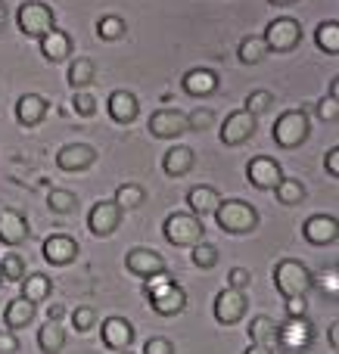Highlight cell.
Wrapping results in <instances>:
<instances>
[{
	"mask_svg": "<svg viewBox=\"0 0 339 354\" xmlns=\"http://www.w3.org/2000/svg\"><path fill=\"white\" fill-rule=\"evenodd\" d=\"M249 342L274 348V345H277V324H274L268 314H255V317L249 320Z\"/></svg>",
	"mask_w": 339,
	"mask_h": 354,
	"instance_id": "obj_26",
	"label": "cell"
},
{
	"mask_svg": "<svg viewBox=\"0 0 339 354\" xmlns=\"http://www.w3.org/2000/svg\"><path fill=\"white\" fill-rule=\"evenodd\" d=\"M143 354H174V345L165 336H149L143 342Z\"/></svg>",
	"mask_w": 339,
	"mask_h": 354,
	"instance_id": "obj_44",
	"label": "cell"
},
{
	"mask_svg": "<svg viewBox=\"0 0 339 354\" xmlns=\"http://www.w3.org/2000/svg\"><path fill=\"white\" fill-rule=\"evenodd\" d=\"M215 221L224 233L246 236L259 227V212H255V205H249L243 199H221L215 208Z\"/></svg>",
	"mask_w": 339,
	"mask_h": 354,
	"instance_id": "obj_1",
	"label": "cell"
},
{
	"mask_svg": "<svg viewBox=\"0 0 339 354\" xmlns=\"http://www.w3.org/2000/svg\"><path fill=\"white\" fill-rule=\"evenodd\" d=\"M172 274L168 270H162V274H153V277H147V283H143V295L147 299H156V295H162L168 286H172Z\"/></svg>",
	"mask_w": 339,
	"mask_h": 354,
	"instance_id": "obj_40",
	"label": "cell"
},
{
	"mask_svg": "<svg viewBox=\"0 0 339 354\" xmlns=\"http://www.w3.org/2000/svg\"><path fill=\"white\" fill-rule=\"evenodd\" d=\"M0 277H3V280L19 283V280L25 277V258H22V255H16V252L3 255V261H0Z\"/></svg>",
	"mask_w": 339,
	"mask_h": 354,
	"instance_id": "obj_38",
	"label": "cell"
},
{
	"mask_svg": "<svg viewBox=\"0 0 339 354\" xmlns=\"http://www.w3.org/2000/svg\"><path fill=\"white\" fill-rule=\"evenodd\" d=\"M302 236L309 239L311 245H330V243H336V236H339V224L333 214H311L302 224Z\"/></svg>",
	"mask_w": 339,
	"mask_h": 354,
	"instance_id": "obj_16",
	"label": "cell"
},
{
	"mask_svg": "<svg viewBox=\"0 0 339 354\" xmlns=\"http://www.w3.org/2000/svg\"><path fill=\"white\" fill-rule=\"evenodd\" d=\"M305 308H309L305 295H293V299H286V314H290V317H305Z\"/></svg>",
	"mask_w": 339,
	"mask_h": 354,
	"instance_id": "obj_47",
	"label": "cell"
},
{
	"mask_svg": "<svg viewBox=\"0 0 339 354\" xmlns=\"http://www.w3.org/2000/svg\"><path fill=\"white\" fill-rule=\"evenodd\" d=\"M315 44L324 50V53H330V56L339 53V22H336V19L318 25V28H315Z\"/></svg>",
	"mask_w": 339,
	"mask_h": 354,
	"instance_id": "obj_32",
	"label": "cell"
},
{
	"mask_svg": "<svg viewBox=\"0 0 339 354\" xmlns=\"http://www.w3.org/2000/svg\"><path fill=\"white\" fill-rule=\"evenodd\" d=\"M47 100L41 97V93H22V97L16 100V122L22 124V128H37V124L47 118Z\"/></svg>",
	"mask_w": 339,
	"mask_h": 354,
	"instance_id": "obj_17",
	"label": "cell"
},
{
	"mask_svg": "<svg viewBox=\"0 0 339 354\" xmlns=\"http://www.w3.org/2000/svg\"><path fill=\"white\" fill-rule=\"evenodd\" d=\"M271 6H293V3H299V0H268Z\"/></svg>",
	"mask_w": 339,
	"mask_h": 354,
	"instance_id": "obj_53",
	"label": "cell"
},
{
	"mask_svg": "<svg viewBox=\"0 0 339 354\" xmlns=\"http://www.w3.org/2000/svg\"><path fill=\"white\" fill-rule=\"evenodd\" d=\"M37 348H41L44 354H59L62 348H66V333H62V326L47 320V324L37 330Z\"/></svg>",
	"mask_w": 339,
	"mask_h": 354,
	"instance_id": "obj_30",
	"label": "cell"
},
{
	"mask_svg": "<svg viewBox=\"0 0 339 354\" xmlns=\"http://www.w3.org/2000/svg\"><path fill=\"white\" fill-rule=\"evenodd\" d=\"M193 165H196V156H193L190 147H172L165 156H162V171L168 177H184L193 171Z\"/></svg>",
	"mask_w": 339,
	"mask_h": 354,
	"instance_id": "obj_24",
	"label": "cell"
},
{
	"mask_svg": "<svg viewBox=\"0 0 339 354\" xmlns=\"http://www.w3.org/2000/svg\"><path fill=\"white\" fill-rule=\"evenodd\" d=\"M249 283H253V274H249L246 268H234V270L228 274V286L237 289V292H246Z\"/></svg>",
	"mask_w": 339,
	"mask_h": 354,
	"instance_id": "obj_45",
	"label": "cell"
},
{
	"mask_svg": "<svg viewBox=\"0 0 339 354\" xmlns=\"http://www.w3.org/2000/svg\"><path fill=\"white\" fill-rule=\"evenodd\" d=\"M62 317H66V308H62V305H50L47 308V320H50V324H59Z\"/></svg>",
	"mask_w": 339,
	"mask_h": 354,
	"instance_id": "obj_50",
	"label": "cell"
},
{
	"mask_svg": "<svg viewBox=\"0 0 339 354\" xmlns=\"http://www.w3.org/2000/svg\"><path fill=\"white\" fill-rule=\"evenodd\" d=\"M16 25L25 37L41 41L47 31L56 28V12L50 10L47 3H41V0H25V3L16 10Z\"/></svg>",
	"mask_w": 339,
	"mask_h": 354,
	"instance_id": "obj_3",
	"label": "cell"
},
{
	"mask_svg": "<svg viewBox=\"0 0 339 354\" xmlns=\"http://www.w3.org/2000/svg\"><path fill=\"white\" fill-rule=\"evenodd\" d=\"M112 202L118 205V212H134V208H140L143 202H147V189L140 187V183H118L116 196H112Z\"/></svg>",
	"mask_w": 339,
	"mask_h": 354,
	"instance_id": "obj_28",
	"label": "cell"
},
{
	"mask_svg": "<svg viewBox=\"0 0 339 354\" xmlns=\"http://www.w3.org/2000/svg\"><path fill=\"white\" fill-rule=\"evenodd\" d=\"M72 109L78 112L81 118H91L93 112H97V100H93L87 91H75V97H72Z\"/></svg>",
	"mask_w": 339,
	"mask_h": 354,
	"instance_id": "obj_41",
	"label": "cell"
},
{
	"mask_svg": "<svg viewBox=\"0 0 339 354\" xmlns=\"http://www.w3.org/2000/svg\"><path fill=\"white\" fill-rule=\"evenodd\" d=\"M50 289H53V283H50L44 274L22 277V299L31 301V305H37V301H47L50 299Z\"/></svg>",
	"mask_w": 339,
	"mask_h": 354,
	"instance_id": "obj_31",
	"label": "cell"
},
{
	"mask_svg": "<svg viewBox=\"0 0 339 354\" xmlns=\"http://www.w3.org/2000/svg\"><path fill=\"white\" fill-rule=\"evenodd\" d=\"M125 268H128V274L147 280V277H153V274H162V270H165V261H162L159 252L137 245V249H131L128 255H125Z\"/></svg>",
	"mask_w": 339,
	"mask_h": 354,
	"instance_id": "obj_14",
	"label": "cell"
},
{
	"mask_svg": "<svg viewBox=\"0 0 339 354\" xmlns=\"http://www.w3.org/2000/svg\"><path fill=\"white\" fill-rule=\"evenodd\" d=\"M125 35V19L122 16H103L97 22V37L100 41H118V37Z\"/></svg>",
	"mask_w": 339,
	"mask_h": 354,
	"instance_id": "obj_36",
	"label": "cell"
},
{
	"mask_svg": "<svg viewBox=\"0 0 339 354\" xmlns=\"http://www.w3.org/2000/svg\"><path fill=\"white\" fill-rule=\"evenodd\" d=\"M147 131L156 140H174V137L187 134V115L181 109H156L147 122Z\"/></svg>",
	"mask_w": 339,
	"mask_h": 354,
	"instance_id": "obj_7",
	"label": "cell"
},
{
	"mask_svg": "<svg viewBox=\"0 0 339 354\" xmlns=\"http://www.w3.org/2000/svg\"><path fill=\"white\" fill-rule=\"evenodd\" d=\"M25 236H28V221H25V214L16 212V208L0 205V243L19 245Z\"/></svg>",
	"mask_w": 339,
	"mask_h": 354,
	"instance_id": "obj_18",
	"label": "cell"
},
{
	"mask_svg": "<svg viewBox=\"0 0 339 354\" xmlns=\"http://www.w3.org/2000/svg\"><path fill=\"white\" fill-rule=\"evenodd\" d=\"M274 109V93L271 91H253L246 97V112L249 115H265Z\"/></svg>",
	"mask_w": 339,
	"mask_h": 354,
	"instance_id": "obj_39",
	"label": "cell"
},
{
	"mask_svg": "<svg viewBox=\"0 0 339 354\" xmlns=\"http://www.w3.org/2000/svg\"><path fill=\"white\" fill-rule=\"evenodd\" d=\"M100 339H103L106 348H112V351H125V348L131 345V339H134V326H131L125 317H106V320H103V333H100Z\"/></svg>",
	"mask_w": 339,
	"mask_h": 354,
	"instance_id": "obj_20",
	"label": "cell"
},
{
	"mask_svg": "<svg viewBox=\"0 0 339 354\" xmlns=\"http://www.w3.org/2000/svg\"><path fill=\"white\" fill-rule=\"evenodd\" d=\"M212 124H215L212 109H196L193 115H187V128H193V131H209Z\"/></svg>",
	"mask_w": 339,
	"mask_h": 354,
	"instance_id": "obj_43",
	"label": "cell"
},
{
	"mask_svg": "<svg viewBox=\"0 0 339 354\" xmlns=\"http://www.w3.org/2000/svg\"><path fill=\"white\" fill-rule=\"evenodd\" d=\"M19 351V339L12 333H0V354H16Z\"/></svg>",
	"mask_w": 339,
	"mask_h": 354,
	"instance_id": "obj_48",
	"label": "cell"
},
{
	"mask_svg": "<svg viewBox=\"0 0 339 354\" xmlns=\"http://www.w3.org/2000/svg\"><path fill=\"white\" fill-rule=\"evenodd\" d=\"M274 286H277V292L284 295V299L305 295L311 286V270L305 268L302 261H296V258H284V261H277V268H274Z\"/></svg>",
	"mask_w": 339,
	"mask_h": 354,
	"instance_id": "obj_5",
	"label": "cell"
},
{
	"mask_svg": "<svg viewBox=\"0 0 339 354\" xmlns=\"http://www.w3.org/2000/svg\"><path fill=\"white\" fill-rule=\"evenodd\" d=\"M181 87L190 97H209L218 91V75L212 68H190V72L181 78Z\"/></svg>",
	"mask_w": 339,
	"mask_h": 354,
	"instance_id": "obj_22",
	"label": "cell"
},
{
	"mask_svg": "<svg viewBox=\"0 0 339 354\" xmlns=\"http://www.w3.org/2000/svg\"><path fill=\"white\" fill-rule=\"evenodd\" d=\"M218 202H221L218 189H215V187H205V183H199V187H193L190 193H187V208H190L193 218H205V214H215Z\"/></svg>",
	"mask_w": 339,
	"mask_h": 354,
	"instance_id": "obj_23",
	"label": "cell"
},
{
	"mask_svg": "<svg viewBox=\"0 0 339 354\" xmlns=\"http://www.w3.org/2000/svg\"><path fill=\"white\" fill-rule=\"evenodd\" d=\"M122 354H131V351H122Z\"/></svg>",
	"mask_w": 339,
	"mask_h": 354,
	"instance_id": "obj_54",
	"label": "cell"
},
{
	"mask_svg": "<svg viewBox=\"0 0 339 354\" xmlns=\"http://www.w3.org/2000/svg\"><path fill=\"white\" fill-rule=\"evenodd\" d=\"M93 78H97V66H93V59H87V56L72 59V66H68V84H72L75 91H87V87L93 84Z\"/></svg>",
	"mask_w": 339,
	"mask_h": 354,
	"instance_id": "obj_29",
	"label": "cell"
},
{
	"mask_svg": "<svg viewBox=\"0 0 339 354\" xmlns=\"http://www.w3.org/2000/svg\"><path fill=\"white\" fill-rule=\"evenodd\" d=\"M311 134V122H309V112L305 109H286L277 115L271 128V137L280 149H296L309 140Z\"/></svg>",
	"mask_w": 339,
	"mask_h": 354,
	"instance_id": "obj_2",
	"label": "cell"
},
{
	"mask_svg": "<svg viewBox=\"0 0 339 354\" xmlns=\"http://www.w3.org/2000/svg\"><path fill=\"white\" fill-rule=\"evenodd\" d=\"M31 320H35V305L31 301H25L22 295L12 301H6L3 308V324L10 326V330H22V326H28Z\"/></svg>",
	"mask_w": 339,
	"mask_h": 354,
	"instance_id": "obj_27",
	"label": "cell"
},
{
	"mask_svg": "<svg viewBox=\"0 0 339 354\" xmlns=\"http://www.w3.org/2000/svg\"><path fill=\"white\" fill-rule=\"evenodd\" d=\"M246 292H237V289H221V292L215 295V320L221 326H234L240 324L243 317H246Z\"/></svg>",
	"mask_w": 339,
	"mask_h": 354,
	"instance_id": "obj_8",
	"label": "cell"
},
{
	"mask_svg": "<svg viewBox=\"0 0 339 354\" xmlns=\"http://www.w3.org/2000/svg\"><path fill=\"white\" fill-rule=\"evenodd\" d=\"M47 205H50V212H56V214H72L75 208H78V196H75L72 189L53 187L47 193Z\"/></svg>",
	"mask_w": 339,
	"mask_h": 354,
	"instance_id": "obj_33",
	"label": "cell"
},
{
	"mask_svg": "<svg viewBox=\"0 0 339 354\" xmlns=\"http://www.w3.org/2000/svg\"><path fill=\"white\" fill-rule=\"evenodd\" d=\"M106 112H109V118L116 124H131L137 118V112H140V103H137V97L131 91H112L109 100H106Z\"/></svg>",
	"mask_w": 339,
	"mask_h": 354,
	"instance_id": "obj_19",
	"label": "cell"
},
{
	"mask_svg": "<svg viewBox=\"0 0 339 354\" xmlns=\"http://www.w3.org/2000/svg\"><path fill=\"white\" fill-rule=\"evenodd\" d=\"M37 44H41V56L47 62H53V66L72 56V37H68L66 31H59V28L47 31V35H44Z\"/></svg>",
	"mask_w": 339,
	"mask_h": 354,
	"instance_id": "obj_21",
	"label": "cell"
},
{
	"mask_svg": "<svg viewBox=\"0 0 339 354\" xmlns=\"http://www.w3.org/2000/svg\"><path fill=\"white\" fill-rule=\"evenodd\" d=\"M318 115L324 118V122H336V115H339V100L330 93V97H324L321 103H318Z\"/></svg>",
	"mask_w": 339,
	"mask_h": 354,
	"instance_id": "obj_46",
	"label": "cell"
},
{
	"mask_svg": "<svg viewBox=\"0 0 339 354\" xmlns=\"http://www.w3.org/2000/svg\"><path fill=\"white\" fill-rule=\"evenodd\" d=\"M162 233H165V239L172 245H178V249H187V245L193 249L196 243H203L205 227H203V221L193 218L190 212H172L165 218V224H162Z\"/></svg>",
	"mask_w": 339,
	"mask_h": 354,
	"instance_id": "obj_4",
	"label": "cell"
},
{
	"mask_svg": "<svg viewBox=\"0 0 339 354\" xmlns=\"http://www.w3.org/2000/svg\"><path fill=\"white\" fill-rule=\"evenodd\" d=\"M41 252H44V261L47 264L62 268V264H72L75 258H78V243H75L72 236H66V233H50V236L44 239Z\"/></svg>",
	"mask_w": 339,
	"mask_h": 354,
	"instance_id": "obj_13",
	"label": "cell"
},
{
	"mask_svg": "<svg viewBox=\"0 0 339 354\" xmlns=\"http://www.w3.org/2000/svg\"><path fill=\"white\" fill-rule=\"evenodd\" d=\"M255 128H259V122H255V115H249L246 109L230 112L221 124V143L224 147H243V143L255 134Z\"/></svg>",
	"mask_w": 339,
	"mask_h": 354,
	"instance_id": "obj_10",
	"label": "cell"
},
{
	"mask_svg": "<svg viewBox=\"0 0 339 354\" xmlns=\"http://www.w3.org/2000/svg\"><path fill=\"white\" fill-rule=\"evenodd\" d=\"M324 165H327V171L333 177H339V147H333L327 156H324Z\"/></svg>",
	"mask_w": 339,
	"mask_h": 354,
	"instance_id": "obj_49",
	"label": "cell"
},
{
	"mask_svg": "<svg viewBox=\"0 0 339 354\" xmlns=\"http://www.w3.org/2000/svg\"><path fill=\"white\" fill-rule=\"evenodd\" d=\"M93 324H97V311L93 308H75L72 311V326L78 333H87Z\"/></svg>",
	"mask_w": 339,
	"mask_h": 354,
	"instance_id": "obj_42",
	"label": "cell"
},
{
	"mask_svg": "<svg viewBox=\"0 0 339 354\" xmlns=\"http://www.w3.org/2000/svg\"><path fill=\"white\" fill-rule=\"evenodd\" d=\"M262 41H265L268 53H290V50H296L299 41H302V25L293 16H277L274 22H268Z\"/></svg>",
	"mask_w": 339,
	"mask_h": 354,
	"instance_id": "obj_6",
	"label": "cell"
},
{
	"mask_svg": "<svg viewBox=\"0 0 339 354\" xmlns=\"http://www.w3.org/2000/svg\"><path fill=\"white\" fill-rule=\"evenodd\" d=\"M97 162V149L87 147V143H66V147L56 153V168L59 171H87V168Z\"/></svg>",
	"mask_w": 339,
	"mask_h": 354,
	"instance_id": "obj_12",
	"label": "cell"
},
{
	"mask_svg": "<svg viewBox=\"0 0 339 354\" xmlns=\"http://www.w3.org/2000/svg\"><path fill=\"white\" fill-rule=\"evenodd\" d=\"M118 224H122V212H118V205L112 199H100L97 205L87 212V230L100 239L112 236V233L118 230Z\"/></svg>",
	"mask_w": 339,
	"mask_h": 354,
	"instance_id": "obj_9",
	"label": "cell"
},
{
	"mask_svg": "<svg viewBox=\"0 0 339 354\" xmlns=\"http://www.w3.org/2000/svg\"><path fill=\"white\" fill-rule=\"evenodd\" d=\"M243 354H274V348H265V345H249Z\"/></svg>",
	"mask_w": 339,
	"mask_h": 354,
	"instance_id": "obj_51",
	"label": "cell"
},
{
	"mask_svg": "<svg viewBox=\"0 0 339 354\" xmlns=\"http://www.w3.org/2000/svg\"><path fill=\"white\" fill-rule=\"evenodd\" d=\"M190 258H193V264H196L199 270H212V268L218 264V249H215L212 243H205V239H203V243L193 245V255H190Z\"/></svg>",
	"mask_w": 339,
	"mask_h": 354,
	"instance_id": "obj_37",
	"label": "cell"
},
{
	"mask_svg": "<svg viewBox=\"0 0 339 354\" xmlns=\"http://www.w3.org/2000/svg\"><path fill=\"white\" fill-rule=\"evenodd\" d=\"M149 305H153V311L159 314V317H174V314H181L187 308V292H184V286L172 283V286H168L162 295L149 299Z\"/></svg>",
	"mask_w": 339,
	"mask_h": 354,
	"instance_id": "obj_25",
	"label": "cell"
},
{
	"mask_svg": "<svg viewBox=\"0 0 339 354\" xmlns=\"http://www.w3.org/2000/svg\"><path fill=\"white\" fill-rule=\"evenodd\" d=\"M336 333H339V324H336V320H333V324H330V345H333V348H336V345H339Z\"/></svg>",
	"mask_w": 339,
	"mask_h": 354,
	"instance_id": "obj_52",
	"label": "cell"
},
{
	"mask_svg": "<svg viewBox=\"0 0 339 354\" xmlns=\"http://www.w3.org/2000/svg\"><path fill=\"white\" fill-rule=\"evenodd\" d=\"M311 324L305 317H290L284 326H277V345L286 351H299L311 342Z\"/></svg>",
	"mask_w": 339,
	"mask_h": 354,
	"instance_id": "obj_15",
	"label": "cell"
},
{
	"mask_svg": "<svg viewBox=\"0 0 339 354\" xmlns=\"http://www.w3.org/2000/svg\"><path fill=\"white\" fill-rule=\"evenodd\" d=\"M237 56H240V62H246V66H255V62H262L268 56V47L262 37H243L240 47H237Z\"/></svg>",
	"mask_w": 339,
	"mask_h": 354,
	"instance_id": "obj_35",
	"label": "cell"
},
{
	"mask_svg": "<svg viewBox=\"0 0 339 354\" xmlns=\"http://www.w3.org/2000/svg\"><path fill=\"white\" fill-rule=\"evenodd\" d=\"M246 177L253 187L274 189L280 180H284V168H280V162L271 159V156H255V159L246 165Z\"/></svg>",
	"mask_w": 339,
	"mask_h": 354,
	"instance_id": "obj_11",
	"label": "cell"
},
{
	"mask_svg": "<svg viewBox=\"0 0 339 354\" xmlns=\"http://www.w3.org/2000/svg\"><path fill=\"white\" fill-rule=\"evenodd\" d=\"M274 196H277V202H284V205H296V202L305 199V183L296 180V177H284V180L274 187Z\"/></svg>",
	"mask_w": 339,
	"mask_h": 354,
	"instance_id": "obj_34",
	"label": "cell"
}]
</instances>
